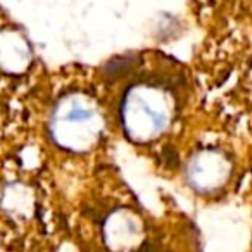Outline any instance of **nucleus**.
Instances as JSON below:
<instances>
[{
    "label": "nucleus",
    "instance_id": "1",
    "mask_svg": "<svg viewBox=\"0 0 252 252\" xmlns=\"http://www.w3.org/2000/svg\"><path fill=\"white\" fill-rule=\"evenodd\" d=\"M123 126L133 140L147 142L159 137L171 121V102L162 90L135 87L123 104Z\"/></svg>",
    "mask_w": 252,
    "mask_h": 252
},
{
    "label": "nucleus",
    "instance_id": "2",
    "mask_svg": "<svg viewBox=\"0 0 252 252\" xmlns=\"http://www.w3.org/2000/svg\"><path fill=\"white\" fill-rule=\"evenodd\" d=\"M52 133L63 147L71 151H87L100 137L102 118L87 98H64L54 114Z\"/></svg>",
    "mask_w": 252,
    "mask_h": 252
},
{
    "label": "nucleus",
    "instance_id": "3",
    "mask_svg": "<svg viewBox=\"0 0 252 252\" xmlns=\"http://www.w3.org/2000/svg\"><path fill=\"white\" fill-rule=\"evenodd\" d=\"M107 242L114 249H123V247H133L138 240V233L140 228L138 223L133 220L131 214H114L111 220L107 221Z\"/></svg>",
    "mask_w": 252,
    "mask_h": 252
}]
</instances>
